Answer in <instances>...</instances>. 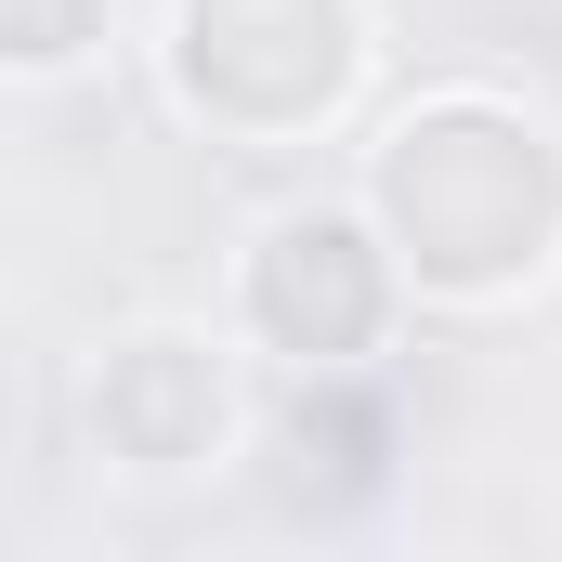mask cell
Masks as SVG:
<instances>
[{
  "instance_id": "8992f818",
  "label": "cell",
  "mask_w": 562,
  "mask_h": 562,
  "mask_svg": "<svg viewBox=\"0 0 562 562\" xmlns=\"http://www.w3.org/2000/svg\"><path fill=\"white\" fill-rule=\"evenodd\" d=\"M92 26H105V0H0V79H53V66H79Z\"/></svg>"
},
{
  "instance_id": "7a4b0ae2",
  "label": "cell",
  "mask_w": 562,
  "mask_h": 562,
  "mask_svg": "<svg viewBox=\"0 0 562 562\" xmlns=\"http://www.w3.org/2000/svg\"><path fill=\"white\" fill-rule=\"evenodd\" d=\"M367 79V13L353 0H183L170 13V92L223 132H314Z\"/></svg>"
},
{
  "instance_id": "5b68a950",
  "label": "cell",
  "mask_w": 562,
  "mask_h": 562,
  "mask_svg": "<svg viewBox=\"0 0 562 562\" xmlns=\"http://www.w3.org/2000/svg\"><path fill=\"white\" fill-rule=\"evenodd\" d=\"M288 445H301V497H367V484H380V445H393V419H380L367 393H340V367H314V393H301Z\"/></svg>"
},
{
  "instance_id": "3957f363",
  "label": "cell",
  "mask_w": 562,
  "mask_h": 562,
  "mask_svg": "<svg viewBox=\"0 0 562 562\" xmlns=\"http://www.w3.org/2000/svg\"><path fill=\"white\" fill-rule=\"evenodd\" d=\"M380 314H393V249L353 210H288L249 249V327L301 367H353L380 340Z\"/></svg>"
},
{
  "instance_id": "277c9868",
  "label": "cell",
  "mask_w": 562,
  "mask_h": 562,
  "mask_svg": "<svg viewBox=\"0 0 562 562\" xmlns=\"http://www.w3.org/2000/svg\"><path fill=\"white\" fill-rule=\"evenodd\" d=\"M223 419H236L223 367H210L196 340H170V327H144V340H119V353L92 367V445L132 458V471H196V458L223 445Z\"/></svg>"
},
{
  "instance_id": "6da1fadb",
  "label": "cell",
  "mask_w": 562,
  "mask_h": 562,
  "mask_svg": "<svg viewBox=\"0 0 562 562\" xmlns=\"http://www.w3.org/2000/svg\"><path fill=\"white\" fill-rule=\"evenodd\" d=\"M367 236L431 301H510L562 249V144L497 92H431L367 157Z\"/></svg>"
}]
</instances>
